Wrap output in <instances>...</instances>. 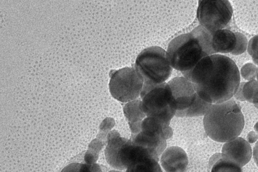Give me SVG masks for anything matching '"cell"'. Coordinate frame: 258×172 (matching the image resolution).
I'll list each match as a JSON object with an SVG mask.
<instances>
[{
	"instance_id": "obj_1",
	"label": "cell",
	"mask_w": 258,
	"mask_h": 172,
	"mask_svg": "<svg viewBox=\"0 0 258 172\" xmlns=\"http://www.w3.org/2000/svg\"><path fill=\"white\" fill-rule=\"evenodd\" d=\"M182 73L193 83L200 97L211 104L230 100L240 83L239 71L235 62L219 54L204 57L192 69Z\"/></svg>"
},
{
	"instance_id": "obj_2",
	"label": "cell",
	"mask_w": 258,
	"mask_h": 172,
	"mask_svg": "<svg viewBox=\"0 0 258 172\" xmlns=\"http://www.w3.org/2000/svg\"><path fill=\"white\" fill-rule=\"evenodd\" d=\"M212 33L200 25L172 40L166 52L171 67L182 73L188 72L204 57L215 54Z\"/></svg>"
},
{
	"instance_id": "obj_3",
	"label": "cell",
	"mask_w": 258,
	"mask_h": 172,
	"mask_svg": "<svg viewBox=\"0 0 258 172\" xmlns=\"http://www.w3.org/2000/svg\"><path fill=\"white\" fill-rule=\"evenodd\" d=\"M204 128L213 140L227 142L237 137L244 126L241 106L233 99L212 104L204 115Z\"/></svg>"
},
{
	"instance_id": "obj_4",
	"label": "cell",
	"mask_w": 258,
	"mask_h": 172,
	"mask_svg": "<svg viewBox=\"0 0 258 172\" xmlns=\"http://www.w3.org/2000/svg\"><path fill=\"white\" fill-rule=\"evenodd\" d=\"M140 96L146 117L159 119L170 125L171 120L175 116L176 105L167 83H144Z\"/></svg>"
},
{
	"instance_id": "obj_5",
	"label": "cell",
	"mask_w": 258,
	"mask_h": 172,
	"mask_svg": "<svg viewBox=\"0 0 258 172\" xmlns=\"http://www.w3.org/2000/svg\"><path fill=\"white\" fill-rule=\"evenodd\" d=\"M135 66L144 79V83L154 84L164 83L172 71L167 52L157 46L143 50L138 55Z\"/></svg>"
},
{
	"instance_id": "obj_6",
	"label": "cell",
	"mask_w": 258,
	"mask_h": 172,
	"mask_svg": "<svg viewBox=\"0 0 258 172\" xmlns=\"http://www.w3.org/2000/svg\"><path fill=\"white\" fill-rule=\"evenodd\" d=\"M167 83L176 102L177 117L204 116L212 104L201 99L193 83L184 77L174 78Z\"/></svg>"
},
{
	"instance_id": "obj_7",
	"label": "cell",
	"mask_w": 258,
	"mask_h": 172,
	"mask_svg": "<svg viewBox=\"0 0 258 172\" xmlns=\"http://www.w3.org/2000/svg\"><path fill=\"white\" fill-rule=\"evenodd\" d=\"M109 83L112 96L121 102H128L140 96L144 79L135 68L125 67L111 71Z\"/></svg>"
},
{
	"instance_id": "obj_8",
	"label": "cell",
	"mask_w": 258,
	"mask_h": 172,
	"mask_svg": "<svg viewBox=\"0 0 258 172\" xmlns=\"http://www.w3.org/2000/svg\"><path fill=\"white\" fill-rule=\"evenodd\" d=\"M173 130L163 121L152 117H146L142 122L141 130L131 136L132 142L156 151L159 156L166 148V140L171 137Z\"/></svg>"
},
{
	"instance_id": "obj_9",
	"label": "cell",
	"mask_w": 258,
	"mask_h": 172,
	"mask_svg": "<svg viewBox=\"0 0 258 172\" xmlns=\"http://www.w3.org/2000/svg\"><path fill=\"white\" fill-rule=\"evenodd\" d=\"M233 14L231 4L227 0L199 1L197 18L201 25L214 32L224 29L229 24Z\"/></svg>"
},
{
	"instance_id": "obj_10",
	"label": "cell",
	"mask_w": 258,
	"mask_h": 172,
	"mask_svg": "<svg viewBox=\"0 0 258 172\" xmlns=\"http://www.w3.org/2000/svg\"><path fill=\"white\" fill-rule=\"evenodd\" d=\"M159 157L154 150L135 144L131 139L124 143L119 154L120 161L125 169L131 164L146 158H153L159 161Z\"/></svg>"
},
{
	"instance_id": "obj_11",
	"label": "cell",
	"mask_w": 258,
	"mask_h": 172,
	"mask_svg": "<svg viewBox=\"0 0 258 172\" xmlns=\"http://www.w3.org/2000/svg\"><path fill=\"white\" fill-rule=\"evenodd\" d=\"M221 153L241 167L249 162L252 153L250 144L240 137L226 142Z\"/></svg>"
},
{
	"instance_id": "obj_12",
	"label": "cell",
	"mask_w": 258,
	"mask_h": 172,
	"mask_svg": "<svg viewBox=\"0 0 258 172\" xmlns=\"http://www.w3.org/2000/svg\"><path fill=\"white\" fill-rule=\"evenodd\" d=\"M160 161L166 172H183L187 166L188 159L182 148L172 146L165 149L160 156Z\"/></svg>"
},
{
	"instance_id": "obj_13",
	"label": "cell",
	"mask_w": 258,
	"mask_h": 172,
	"mask_svg": "<svg viewBox=\"0 0 258 172\" xmlns=\"http://www.w3.org/2000/svg\"><path fill=\"white\" fill-rule=\"evenodd\" d=\"M127 139L122 137L116 130L110 132L107 137V145L105 149V157L110 166L116 170H123L119 157L120 150Z\"/></svg>"
},
{
	"instance_id": "obj_14",
	"label": "cell",
	"mask_w": 258,
	"mask_h": 172,
	"mask_svg": "<svg viewBox=\"0 0 258 172\" xmlns=\"http://www.w3.org/2000/svg\"><path fill=\"white\" fill-rule=\"evenodd\" d=\"M123 112L131 131V136L137 134L141 130L142 121L147 117L143 110L142 100L137 99L127 102L123 107Z\"/></svg>"
},
{
	"instance_id": "obj_15",
	"label": "cell",
	"mask_w": 258,
	"mask_h": 172,
	"mask_svg": "<svg viewBox=\"0 0 258 172\" xmlns=\"http://www.w3.org/2000/svg\"><path fill=\"white\" fill-rule=\"evenodd\" d=\"M236 38L235 33L227 29L212 33V47L215 53H231L235 48Z\"/></svg>"
},
{
	"instance_id": "obj_16",
	"label": "cell",
	"mask_w": 258,
	"mask_h": 172,
	"mask_svg": "<svg viewBox=\"0 0 258 172\" xmlns=\"http://www.w3.org/2000/svg\"><path fill=\"white\" fill-rule=\"evenodd\" d=\"M241 167L222 153L214 154L209 161L211 172H242Z\"/></svg>"
},
{
	"instance_id": "obj_17",
	"label": "cell",
	"mask_w": 258,
	"mask_h": 172,
	"mask_svg": "<svg viewBox=\"0 0 258 172\" xmlns=\"http://www.w3.org/2000/svg\"><path fill=\"white\" fill-rule=\"evenodd\" d=\"M158 160L146 158L130 165L125 172H163Z\"/></svg>"
},
{
	"instance_id": "obj_18",
	"label": "cell",
	"mask_w": 258,
	"mask_h": 172,
	"mask_svg": "<svg viewBox=\"0 0 258 172\" xmlns=\"http://www.w3.org/2000/svg\"><path fill=\"white\" fill-rule=\"evenodd\" d=\"M258 90V82L255 80L244 82L242 87V93L245 100L252 103V98Z\"/></svg>"
},
{
	"instance_id": "obj_19",
	"label": "cell",
	"mask_w": 258,
	"mask_h": 172,
	"mask_svg": "<svg viewBox=\"0 0 258 172\" xmlns=\"http://www.w3.org/2000/svg\"><path fill=\"white\" fill-rule=\"evenodd\" d=\"M236 42L234 49L231 52L234 55H239L243 53L247 48V40L245 36L240 32H235Z\"/></svg>"
},
{
	"instance_id": "obj_20",
	"label": "cell",
	"mask_w": 258,
	"mask_h": 172,
	"mask_svg": "<svg viewBox=\"0 0 258 172\" xmlns=\"http://www.w3.org/2000/svg\"><path fill=\"white\" fill-rule=\"evenodd\" d=\"M258 73V69L252 63L244 65L240 69V74L244 79L250 81L254 80Z\"/></svg>"
},
{
	"instance_id": "obj_21",
	"label": "cell",
	"mask_w": 258,
	"mask_h": 172,
	"mask_svg": "<svg viewBox=\"0 0 258 172\" xmlns=\"http://www.w3.org/2000/svg\"><path fill=\"white\" fill-rule=\"evenodd\" d=\"M61 172H92V170L90 164L72 163L63 167Z\"/></svg>"
},
{
	"instance_id": "obj_22",
	"label": "cell",
	"mask_w": 258,
	"mask_h": 172,
	"mask_svg": "<svg viewBox=\"0 0 258 172\" xmlns=\"http://www.w3.org/2000/svg\"><path fill=\"white\" fill-rule=\"evenodd\" d=\"M247 51L254 63L258 65V35L252 37L247 45Z\"/></svg>"
},
{
	"instance_id": "obj_23",
	"label": "cell",
	"mask_w": 258,
	"mask_h": 172,
	"mask_svg": "<svg viewBox=\"0 0 258 172\" xmlns=\"http://www.w3.org/2000/svg\"><path fill=\"white\" fill-rule=\"evenodd\" d=\"M258 140V135L255 131H250L247 135L246 141L249 144H252L256 142Z\"/></svg>"
},
{
	"instance_id": "obj_24",
	"label": "cell",
	"mask_w": 258,
	"mask_h": 172,
	"mask_svg": "<svg viewBox=\"0 0 258 172\" xmlns=\"http://www.w3.org/2000/svg\"><path fill=\"white\" fill-rule=\"evenodd\" d=\"M244 83V82H242L240 83L239 87L234 95L235 97L237 99L239 100L240 101H245L242 93V87Z\"/></svg>"
},
{
	"instance_id": "obj_25",
	"label": "cell",
	"mask_w": 258,
	"mask_h": 172,
	"mask_svg": "<svg viewBox=\"0 0 258 172\" xmlns=\"http://www.w3.org/2000/svg\"><path fill=\"white\" fill-rule=\"evenodd\" d=\"M252 153L254 161L258 166V141L256 142L253 147Z\"/></svg>"
},
{
	"instance_id": "obj_26",
	"label": "cell",
	"mask_w": 258,
	"mask_h": 172,
	"mask_svg": "<svg viewBox=\"0 0 258 172\" xmlns=\"http://www.w3.org/2000/svg\"><path fill=\"white\" fill-rule=\"evenodd\" d=\"M253 129L255 132L258 135V122H257L254 125Z\"/></svg>"
},
{
	"instance_id": "obj_27",
	"label": "cell",
	"mask_w": 258,
	"mask_h": 172,
	"mask_svg": "<svg viewBox=\"0 0 258 172\" xmlns=\"http://www.w3.org/2000/svg\"><path fill=\"white\" fill-rule=\"evenodd\" d=\"M108 172H122L121 170H111Z\"/></svg>"
},
{
	"instance_id": "obj_28",
	"label": "cell",
	"mask_w": 258,
	"mask_h": 172,
	"mask_svg": "<svg viewBox=\"0 0 258 172\" xmlns=\"http://www.w3.org/2000/svg\"><path fill=\"white\" fill-rule=\"evenodd\" d=\"M254 106L258 109V103L254 104Z\"/></svg>"
},
{
	"instance_id": "obj_29",
	"label": "cell",
	"mask_w": 258,
	"mask_h": 172,
	"mask_svg": "<svg viewBox=\"0 0 258 172\" xmlns=\"http://www.w3.org/2000/svg\"><path fill=\"white\" fill-rule=\"evenodd\" d=\"M257 69H258V68H257ZM256 79H257V81L258 82V73H257V74L256 76Z\"/></svg>"
},
{
	"instance_id": "obj_30",
	"label": "cell",
	"mask_w": 258,
	"mask_h": 172,
	"mask_svg": "<svg viewBox=\"0 0 258 172\" xmlns=\"http://www.w3.org/2000/svg\"><path fill=\"white\" fill-rule=\"evenodd\" d=\"M258 172V171H257Z\"/></svg>"
}]
</instances>
